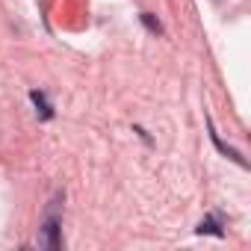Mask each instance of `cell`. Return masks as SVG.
Instances as JSON below:
<instances>
[{
	"label": "cell",
	"mask_w": 251,
	"mask_h": 251,
	"mask_svg": "<svg viewBox=\"0 0 251 251\" xmlns=\"http://www.w3.org/2000/svg\"><path fill=\"white\" fill-rule=\"evenodd\" d=\"M62 201V195H56L53 198V204H50V210H48V216H45V222H42V236H39V242L45 245V248H59V204Z\"/></svg>",
	"instance_id": "1"
},
{
	"label": "cell",
	"mask_w": 251,
	"mask_h": 251,
	"mask_svg": "<svg viewBox=\"0 0 251 251\" xmlns=\"http://www.w3.org/2000/svg\"><path fill=\"white\" fill-rule=\"evenodd\" d=\"M30 98H33V103L39 106V112H42V118H50V106H48V100H45V95H42V92H33Z\"/></svg>",
	"instance_id": "3"
},
{
	"label": "cell",
	"mask_w": 251,
	"mask_h": 251,
	"mask_svg": "<svg viewBox=\"0 0 251 251\" xmlns=\"http://www.w3.org/2000/svg\"><path fill=\"white\" fill-rule=\"evenodd\" d=\"M142 21H145V24H148V27H151V30H157V33H160V24H157V21H154V18H151V15H142Z\"/></svg>",
	"instance_id": "4"
},
{
	"label": "cell",
	"mask_w": 251,
	"mask_h": 251,
	"mask_svg": "<svg viewBox=\"0 0 251 251\" xmlns=\"http://www.w3.org/2000/svg\"><path fill=\"white\" fill-rule=\"evenodd\" d=\"M222 222H219V216H210V219H204L201 225H198V233H216V236H222L225 230L219 227Z\"/></svg>",
	"instance_id": "2"
}]
</instances>
